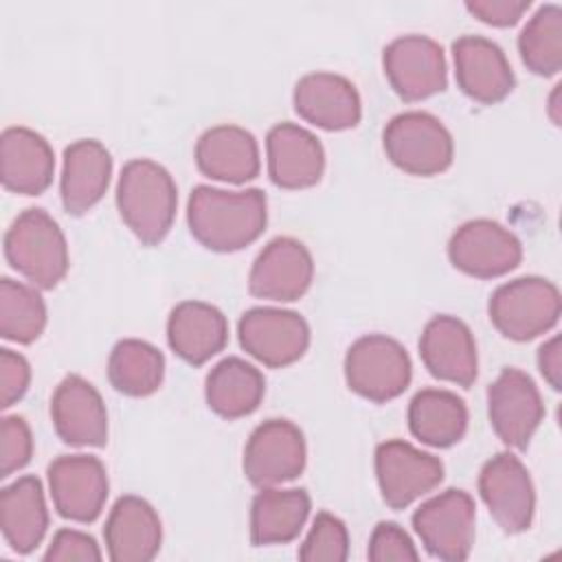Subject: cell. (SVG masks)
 Masks as SVG:
<instances>
[{"instance_id":"obj_40","label":"cell","mask_w":562,"mask_h":562,"mask_svg":"<svg viewBox=\"0 0 562 562\" xmlns=\"http://www.w3.org/2000/svg\"><path fill=\"white\" fill-rule=\"evenodd\" d=\"M538 369L551 389H562V340L560 336L549 338L538 349Z\"/></svg>"},{"instance_id":"obj_39","label":"cell","mask_w":562,"mask_h":562,"mask_svg":"<svg viewBox=\"0 0 562 562\" xmlns=\"http://www.w3.org/2000/svg\"><path fill=\"white\" fill-rule=\"evenodd\" d=\"M529 0H468L465 9L492 26H512L529 9Z\"/></svg>"},{"instance_id":"obj_20","label":"cell","mask_w":562,"mask_h":562,"mask_svg":"<svg viewBox=\"0 0 562 562\" xmlns=\"http://www.w3.org/2000/svg\"><path fill=\"white\" fill-rule=\"evenodd\" d=\"M294 110L307 123L338 132L358 125L362 116L356 86L334 72H310L294 86Z\"/></svg>"},{"instance_id":"obj_30","label":"cell","mask_w":562,"mask_h":562,"mask_svg":"<svg viewBox=\"0 0 562 562\" xmlns=\"http://www.w3.org/2000/svg\"><path fill=\"white\" fill-rule=\"evenodd\" d=\"M408 426L422 443L448 448L465 435L468 408L452 391L424 389L408 404Z\"/></svg>"},{"instance_id":"obj_2","label":"cell","mask_w":562,"mask_h":562,"mask_svg":"<svg viewBox=\"0 0 562 562\" xmlns=\"http://www.w3.org/2000/svg\"><path fill=\"white\" fill-rule=\"evenodd\" d=\"M178 191L169 171L147 158L130 160L116 182V206L127 228L145 244L156 246L176 217Z\"/></svg>"},{"instance_id":"obj_35","label":"cell","mask_w":562,"mask_h":562,"mask_svg":"<svg viewBox=\"0 0 562 562\" xmlns=\"http://www.w3.org/2000/svg\"><path fill=\"white\" fill-rule=\"evenodd\" d=\"M33 454V437L29 424L18 415H7L0 424V476L7 479L24 468Z\"/></svg>"},{"instance_id":"obj_17","label":"cell","mask_w":562,"mask_h":562,"mask_svg":"<svg viewBox=\"0 0 562 562\" xmlns=\"http://www.w3.org/2000/svg\"><path fill=\"white\" fill-rule=\"evenodd\" d=\"M55 432L70 446L101 448L108 441V413L99 391L81 375H66L53 393Z\"/></svg>"},{"instance_id":"obj_11","label":"cell","mask_w":562,"mask_h":562,"mask_svg":"<svg viewBox=\"0 0 562 562\" xmlns=\"http://www.w3.org/2000/svg\"><path fill=\"white\" fill-rule=\"evenodd\" d=\"M241 347L266 367H288L296 362L310 345L305 318L292 310L252 307L237 325Z\"/></svg>"},{"instance_id":"obj_38","label":"cell","mask_w":562,"mask_h":562,"mask_svg":"<svg viewBox=\"0 0 562 562\" xmlns=\"http://www.w3.org/2000/svg\"><path fill=\"white\" fill-rule=\"evenodd\" d=\"M31 367L22 353L0 349V406H13L29 389Z\"/></svg>"},{"instance_id":"obj_37","label":"cell","mask_w":562,"mask_h":562,"mask_svg":"<svg viewBox=\"0 0 562 562\" xmlns=\"http://www.w3.org/2000/svg\"><path fill=\"white\" fill-rule=\"evenodd\" d=\"M46 562H97L101 560V549L92 536L77 529H59L44 555Z\"/></svg>"},{"instance_id":"obj_15","label":"cell","mask_w":562,"mask_h":562,"mask_svg":"<svg viewBox=\"0 0 562 562\" xmlns=\"http://www.w3.org/2000/svg\"><path fill=\"white\" fill-rule=\"evenodd\" d=\"M50 498L61 518L92 522L108 498V472L90 454H61L48 465Z\"/></svg>"},{"instance_id":"obj_36","label":"cell","mask_w":562,"mask_h":562,"mask_svg":"<svg viewBox=\"0 0 562 562\" xmlns=\"http://www.w3.org/2000/svg\"><path fill=\"white\" fill-rule=\"evenodd\" d=\"M367 555L369 560L373 562H391V560H397V562H415L419 558L413 540L408 538V533L395 525V522H378L373 533H371V540H369V549H367Z\"/></svg>"},{"instance_id":"obj_25","label":"cell","mask_w":562,"mask_h":562,"mask_svg":"<svg viewBox=\"0 0 562 562\" xmlns=\"http://www.w3.org/2000/svg\"><path fill=\"white\" fill-rule=\"evenodd\" d=\"M198 169L222 182L241 184L259 173V147L239 125H215L195 143Z\"/></svg>"},{"instance_id":"obj_22","label":"cell","mask_w":562,"mask_h":562,"mask_svg":"<svg viewBox=\"0 0 562 562\" xmlns=\"http://www.w3.org/2000/svg\"><path fill=\"white\" fill-rule=\"evenodd\" d=\"M108 555L114 562H147L156 558L162 527L156 509L140 496H121L103 527Z\"/></svg>"},{"instance_id":"obj_18","label":"cell","mask_w":562,"mask_h":562,"mask_svg":"<svg viewBox=\"0 0 562 562\" xmlns=\"http://www.w3.org/2000/svg\"><path fill=\"white\" fill-rule=\"evenodd\" d=\"M454 77L459 88L479 103H498L514 90L512 66L498 44L481 35L452 42Z\"/></svg>"},{"instance_id":"obj_13","label":"cell","mask_w":562,"mask_h":562,"mask_svg":"<svg viewBox=\"0 0 562 562\" xmlns=\"http://www.w3.org/2000/svg\"><path fill=\"white\" fill-rule=\"evenodd\" d=\"M375 474L384 503L404 509L441 483L443 463L408 441L391 439L375 448Z\"/></svg>"},{"instance_id":"obj_31","label":"cell","mask_w":562,"mask_h":562,"mask_svg":"<svg viewBox=\"0 0 562 562\" xmlns=\"http://www.w3.org/2000/svg\"><path fill=\"white\" fill-rule=\"evenodd\" d=\"M165 375L162 353L138 338L119 340L108 360L110 384L130 397L151 395Z\"/></svg>"},{"instance_id":"obj_27","label":"cell","mask_w":562,"mask_h":562,"mask_svg":"<svg viewBox=\"0 0 562 562\" xmlns=\"http://www.w3.org/2000/svg\"><path fill=\"white\" fill-rule=\"evenodd\" d=\"M0 529L15 553H31L48 529V509L37 476H20L0 492Z\"/></svg>"},{"instance_id":"obj_14","label":"cell","mask_w":562,"mask_h":562,"mask_svg":"<svg viewBox=\"0 0 562 562\" xmlns=\"http://www.w3.org/2000/svg\"><path fill=\"white\" fill-rule=\"evenodd\" d=\"M384 75L404 101H422L446 90L443 48L426 35L395 37L382 55Z\"/></svg>"},{"instance_id":"obj_29","label":"cell","mask_w":562,"mask_h":562,"mask_svg":"<svg viewBox=\"0 0 562 562\" xmlns=\"http://www.w3.org/2000/svg\"><path fill=\"white\" fill-rule=\"evenodd\" d=\"M263 393L266 380L261 371L241 358L220 360L204 382L209 408L226 419H237L257 411Z\"/></svg>"},{"instance_id":"obj_12","label":"cell","mask_w":562,"mask_h":562,"mask_svg":"<svg viewBox=\"0 0 562 562\" xmlns=\"http://www.w3.org/2000/svg\"><path fill=\"white\" fill-rule=\"evenodd\" d=\"M487 415L498 439L522 450L544 417V404L533 380L507 367L487 389Z\"/></svg>"},{"instance_id":"obj_19","label":"cell","mask_w":562,"mask_h":562,"mask_svg":"<svg viewBox=\"0 0 562 562\" xmlns=\"http://www.w3.org/2000/svg\"><path fill=\"white\" fill-rule=\"evenodd\" d=\"M419 353L437 380L459 386H470L476 380L479 358L476 342L470 327L448 314L435 316L426 323L419 338Z\"/></svg>"},{"instance_id":"obj_26","label":"cell","mask_w":562,"mask_h":562,"mask_svg":"<svg viewBox=\"0 0 562 562\" xmlns=\"http://www.w3.org/2000/svg\"><path fill=\"white\" fill-rule=\"evenodd\" d=\"M169 347L189 364H204L220 353L228 340L224 314L202 301L178 303L167 321Z\"/></svg>"},{"instance_id":"obj_24","label":"cell","mask_w":562,"mask_h":562,"mask_svg":"<svg viewBox=\"0 0 562 562\" xmlns=\"http://www.w3.org/2000/svg\"><path fill=\"white\" fill-rule=\"evenodd\" d=\"M112 176V156L94 138L75 140L64 149L61 204L70 215H83L105 193Z\"/></svg>"},{"instance_id":"obj_32","label":"cell","mask_w":562,"mask_h":562,"mask_svg":"<svg viewBox=\"0 0 562 562\" xmlns=\"http://www.w3.org/2000/svg\"><path fill=\"white\" fill-rule=\"evenodd\" d=\"M518 50L525 66L536 75H555L562 68V9L540 7L518 35Z\"/></svg>"},{"instance_id":"obj_1","label":"cell","mask_w":562,"mask_h":562,"mask_svg":"<svg viewBox=\"0 0 562 562\" xmlns=\"http://www.w3.org/2000/svg\"><path fill=\"white\" fill-rule=\"evenodd\" d=\"M191 235L209 250L233 252L252 244L266 228L268 202L261 189L224 191L198 184L187 204Z\"/></svg>"},{"instance_id":"obj_9","label":"cell","mask_w":562,"mask_h":562,"mask_svg":"<svg viewBox=\"0 0 562 562\" xmlns=\"http://www.w3.org/2000/svg\"><path fill=\"white\" fill-rule=\"evenodd\" d=\"M305 468L303 432L288 419H266L244 448V474L255 487H274L296 479Z\"/></svg>"},{"instance_id":"obj_21","label":"cell","mask_w":562,"mask_h":562,"mask_svg":"<svg viewBox=\"0 0 562 562\" xmlns=\"http://www.w3.org/2000/svg\"><path fill=\"white\" fill-rule=\"evenodd\" d=\"M268 176L281 189H305L321 180L325 151L321 140L305 127L279 123L268 132Z\"/></svg>"},{"instance_id":"obj_41","label":"cell","mask_w":562,"mask_h":562,"mask_svg":"<svg viewBox=\"0 0 562 562\" xmlns=\"http://www.w3.org/2000/svg\"><path fill=\"white\" fill-rule=\"evenodd\" d=\"M558 97H560V86H555V90H553V94H551V99H549V114H551V119H553V123H555V125H560V112H558Z\"/></svg>"},{"instance_id":"obj_8","label":"cell","mask_w":562,"mask_h":562,"mask_svg":"<svg viewBox=\"0 0 562 562\" xmlns=\"http://www.w3.org/2000/svg\"><path fill=\"white\" fill-rule=\"evenodd\" d=\"M479 494L505 533H520L531 527L536 492L516 454L498 452L485 461L479 474Z\"/></svg>"},{"instance_id":"obj_6","label":"cell","mask_w":562,"mask_h":562,"mask_svg":"<svg viewBox=\"0 0 562 562\" xmlns=\"http://www.w3.org/2000/svg\"><path fill=\"white\" fill-rule=\"evenodd\" d=\"M411 373L406 349L384 334L358 338L345 356V380L349 389L371 402H389L402 395L411 382Z\"/></svg>"},{"instance_id":"obj_33","label":"cell","mask_w":562,"mask_h":562,"mask_svg":"<svg viewBox=\"0 0 562 562\" xmlns=\"http://www.w3.org/2000/svg\"><path fill=\"white\" fill-rule=\"evenodd\" d=\"M46 327V303L26 283L2 277L0 281V334L7 340L29 345Z\"/></svg>"},{"instance_id":"obj_7","label":"cell","mask_w":562,"mask_h":562,"mask_svg":"<svg viewBox=\"0 0 562 562\" xmlns=\"http://www.w3.org/2000/svg\"><path fill=\"white\" fill-rule=\"evenodd\" d=\"M474 518L472 496L452 487L422 503L413 514V527L430 555L459 562L472 551Z\"/></svg>"},{"instance_id":"obj_10","label":"cell","mask_w":562,"mask_h":562,"mask_svg":"<svg viewBox=\"0 0 562 562\" xmlns=\"http://www.w3.org/2000/svg\"><path fill=\"white\" fill-rule=\"evenodd\" d=\"M454 268L470 277L494 279L512 272L522 259L520 239L494 220H470L461 224L448 244Z\"/></svg>"},{"instance_id":"obj_5","label":"cell","mask_w":562,"mask_h":562,"mask_svg":"<svg viewBox=\"0 0 562 562\" xmlns=\"http://www.w3.org/2000/svg\"><path fill=\"white\" fill-rule=\"evenodd\" d=\"M384 151L395 167L411 176H435L450 167L454 143L446 125L428 112H402L382 134Z\"/></svg>"},{"instance_id":"obj_28","label":"cell","mask_w":562,"mask_h":562,"mask_svg":"<svg viewBox=\"0 0 562 562\" xmlns=\"http://www.w3.org/2000/svg\"><path fill=\"white\" fill-rule=\"evenodd\" d=\"M310 516V496L301 487H261L250 505V540L255 547L283 544L299 536Z\"/></svg>"},{"instance_id":"obj_3","label":"cell","mask_w":562,"mask_h":562,"mask_svg":"<svg viewBox=\"0 0 562 562\" xmlns=\"http://www.w3.org/2000/svg\"><path fill=\"white\" fill-rule=\"evenodd\" d=\"M4 257L42 290L55 288L68 272L66 237L44 209H26L13 220L4 235Z\"/></svg>"},{"instance_id":"obj_4","label":"cell","mask_w":562,"mask_h":562,"mask_svg":"<svg viewBox=\"0 0 562 562\" xmlns=\"http://www.w3.org/2000/svg\"><path fill=\"white\" fill-rule=\"evenodd\" d=\"M490 321L509 340H531L560 318V292L542 277H518L494 290Z\"/></svg>"},{"instance_id":"obj_16","label":"cell","mask_w":562,"mask_h":562,"mask_svg":"<svg viewBox=\"0 0 562 562\" xmlns=\"http://www.w3.org/2000/svg\"><path fill=\"white\" fill-rule=\"evenodd\" d=\"M314 277V261L310 250L292 237H274L257 255L248 290L257 299L296 301L301 299Z\"/></svg>"},{"instance_id":"obj_34","label":"cell","mask_w":562,"mask_h":562,"mask_svg":"<svg viewBox=\"0 0 562 562\" xmlns=\"http://www.w3.org/2000/svg\"><path fill=\"white\" fill-rule=\"evenodd\" d=\"M349 555V533L340 518L329 512H321L299 549V558L305 562H345Z\"/></svg>"},{"instance_id":"obj_23","label":"cell","mask_w":562,"mask_h":562,"mask_svg":"<svg viewBox=\"0 0 562 562\" xmlns=\"http://www.w3.org/2000/svg\"><path fill=\"white\" fill-rule=\"evenodd\" d=\"M0 162L4 189L22 195H37L48 189L55 171V156L48 140L29 127H7L0 138Z\"/></svg>"}]
</instances>
